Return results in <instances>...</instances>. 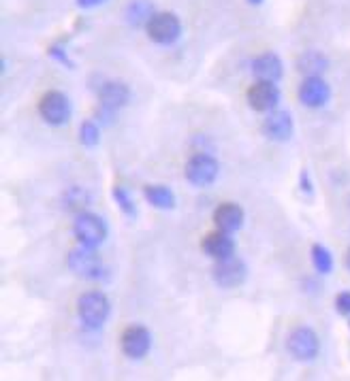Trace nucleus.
<instances>
[{"instance_id":"nucleus-10","label":"nucleus","mask_w":350,"mask_h":381,"mask_svg":"<svg viewBox=\"0 0 350 381\" xmlns=\"http://www.w3.org/2000/svg\"><path fill=\"white\" fill-rule=\"evenodd\" d=\"M248 105L256 113H271L280 105V88L273 81H256L248 90Z\"/></svg>"},{"instance_id":"nucleus-15","label":"nucleus","mask_w":350,"mask_h":381,"mask_svg":"<svg viewBox=\"0 0 350 381\" xmlns=\"http://www.w3.org/2000/svg\"><path fill=\"white\" fill-rule=\"evenodd\" d=\"M244 209L237 205V203H222L216 207L214 211V224L220 232H226V234H233L237 232L241 226H244Z\"/></svg>"},{"instance_id":"nucleus-26","label":"nucleus","mask_w":350,"mask_h":381,"mask_svg":"<svg viewBox=\"0 0 350 381\" xmlns=\"http://www.w3.org/2000/svg\"><path fill=\"white\" fill-rule=\"evenodd\" d=\"M107 0H77V7H82V9H94V7H101V5H105Z\"/></svg>"},{"instance_id":"nucleus-12","label":"nucleus","mask_w":350,"mask_h":381,"mask_svg":"<svg viewBox=\"0 0 350 381\" xmlns=\"http://www.w3.org/2000/svg\"><path fill=\"white\" fill-rule=\"evenodd\" d=\"M99 101H101L103 111L116 113L118 109H122V107L128 105V101H131V88H128L124 81L109 79V81L101 84V88H99Z\"/></svg>"},{"instance_id":"nucleus-5","label":"nucleus","mask_w":350,"mask_h":381,"mask_svg":"<svg viewBox=\"0 0 350 381\" xmlns=\"http://www.w3.org/2000/svg\"><path fill=\"white\" fill-rule=\"evenodd\" d=\"M39 115L45 124L60 128L71 120V101L60 90H50L39 101Z\"/></svg>"},{"instance_id":"nucleus-28","label":"nucleus","mask_w":350,"mask_h":381,"mask_svg":"<svg viewBox=\"0 0 350 381\" xmlns=\"http://www.w3.org/2000/svg\"><path fill=\"white\" fill-rule=\"evenodd\" d=\"M248 3H250V5H261L263 0H248Z\"/></svg>"},{"instance_id":"nucleus-1","label":"nucleus","mask_w":350,"mask_h":381,"mask_svg":"<svg viewBox=\"0 0 350 381\" xmlns=\"http://www.w3.org/2000/svg\"><path fill=\"white\" fill-rule=\"evenodd\" d=\"M109 313H111V302L103 292L90 290L77 298V317H80L82 326L88 330L103 328Z\"/></svg>"},{"instance_id":"nucleus-24","label":"nucleus","mask_w":350,"mask_h":381,"mask_svg":"<svg viewBox=\"0 0 350 381\" xmlns=\"http://www.w3.org/2000/svg\"><path fill=\"white\" fill-rule=\"evenodd\" d=\"M335 309L339 315L350 317V290H344L335 296Z\"/></svg>"},{"instance_id":"nucleus-17","label":"nucleus","mask_w":350,"mask_h":381,"mask_svg":"<svg viewBox=\"0 0 350 381\" xmlns=\"http://www.w3.org/2000/svg\"><path fill=\"white\" fill-rule=\"evenodd\" d=\"M327 69H329V58L318 50L303 52L297 60V71L303 77H322V73H327Z\"/></svg>"},{"instance_id":"nucleus-16","label":"nucleus","mask_w":350,"mask_h":381,"mask_svg":"<svg viewBox=\"0 0 350 381\" xmlns=\"http://www.w3.org/2000/svg\"><path fill=\"white\" fill-rule=\"evenodd\" d=\"M201 249H203V254H207L209 258H214L216 262H220V260H226V258H233V256H235V241H233L231 234L216 230V232H209V234L203 239Z\"/></svg>"},{"instance_id":"nucleus-27","label":"nucleus","mask_w":350,"mask_h":381,"mask_svg":"<svg viewBox=\"0 0 350 381\" xmlns=\"http://www.w3.org/2000/svg\"><path fill=\"white\" fill-rule=\"evenodd\" d=\"M344 262H346V268L350 271V247H348V251H346V258H344Z\"/></svg>"},{"instance_id":"nucleus-25","label":"nucleus","mask_w":350,"mask_h":381,"mask_svg":"<svg viewBox=\"0 0 350 381\" xmlns=\"http://www.w3.org/2000/svg\"><path fill=\"white\" fill-rule=\"evenodd\" d=\"M299 183H301V190H303L305 194H312V192H314V186H312V179H310V173H307V171H301Z\"/></svg>"},{"instance_id":"nucleus-21","label":"nucleus","mask_w":350,"mask_h":381,"mask_svg":"<svg viewBox=\"0 0 350 381\" xmlns=\"http://www.w3.org/2000/svg\"><path fill=\"white\" fill-rule=\"evenodd\" d=\"M65 203H67V207H69L71 211L84 213L86 207H88V203H90V196H88V192L82 190V188H71V190L65 194Z\"/></svg>"},{"instance_id":"nucleus-18","label":"nucleus","mask_w":350,"mask_h":381,"mask_svg":"<svg viewBox=\"0 0 350 381\" xmlns=\"http://www.w3.org/2000/svg\"><path fill=\"white\" fill-rule=\"evenodd\" d=\"M143 194H146V200H148L152 207L160 209V211H171V209H175V205H177L173 190L167 188V186H158V183H156V186H146Z\"/></svg>"},{"instance_id":"nucleus-2","label":"nucleus","mask_w":350,"mask_h":381,"mask_svg":"<svg viewBox=\"0 0 350 381\" xmlns=\"http://www.w3.org/2000/svg\"><path fill=\"white\" fill-rule=\"evenodd\" d=\"M73 234H75L80 247L99 249L107 239V224L97 213L84 211V213H77V217L73 222Z\"/></svg>"},{"instance_id":"nucleus-11","label":"nucleus","mask_w":350,"mask_h":381,"mask_svg":"<svg viewBox=\"0 0 350 381\" xmlns=\"http://www.w3.org/2000/svg\"><path fill=\"white\" fill-rule=\"evenodd\" d=\"M299 101L307 109H322L331 101V86L322 77H303L299 84Z\"/></svg>"},{"instance_id":"nucleus-6","label":"nucleus","mask_w":350,"mask_h":381,"mask_svg":"<svg viewBox=\"0 0 350 381\" xmlns=\"http://www.w3.org/2000/svg\"><path fill=\"white\" fill-rule=\"evenodd\" d=\"M184 175L195 188H207L218 179L220 162L212 154H205V152L195 154L192 158H188V162L184 166Z\"/></svg>"},{"instance_id":"nucleus-23","label":"nucleus","mask_w":350,"mask_h":381,"mask_svg":"<svg viewBox=\"0 0 350 381\" xmlns=\"http://www.w3.org/2000/svg\"><path fill=\"white\" fill-rule=\"evenodd\" d=\"M114 200L118 203V207H120L126 215H135V213H137V207H135L131 194H128L124 188H114Z\"/></svg>"},{"instance_id":"nucleus-4","label":"nucleus","mask_w":350,"mask_h":381,"mask_svg":"<svg viewBox=\"0 0 350 381\" xmlns=\"http://www.w3.org/2000/svg\"><path fill=\"white\" fill-rule=\"evenodd\" d=\"M288 353L299 362H312L320 353V339L310 326H297L286 339Z\"/></svg>"},{"instance_id":"nucleus-8","label":"nucleus","mask_w":350,"mask_h":381,"mask_svg":"<svg viewBox=\"0 0 350 381\" xmlns=\"http://www.w3.org/2000/svg\"><path fill=\"white\" fill-rule=\"evenodd\" d=\"M120 347L126 358L131 360H143L152 349V334L143 324H133L122 332Z\"/></svg>"},{"instance_id":"nucleus-9","label":"nucleus","mask_w":350,"mask_h":381,"mask_svg":"<svg viewBox=\"0 0 350 381\" xmlns=\"http://www.w3.org/2000/svg\"><path fill=\"white\" fill-rule=\"evenodd\" d=\"M212 277H214V283L218 288H224V290H231V288H237L246 281L248 277V266L241 258H226V260H220L214 264L212 268Z\"/></svg>"},{"instance_id":"nucleus-19","label":"nucleus","mask_w":350,"mask_h":381,"mask_svg":"<svg viewBox=\"0 0 350 381\" xmlns=\"http://www.w3.org/2000/svg\"><path fill=\"white\" fill-rule=\"evenodd\" d=\"M154 16V7L150 0H131L126 7V22L131 26H148Z\"/></svg>"},{"instance_id":"nucleus-14","label":"nucleus","mask_w":350,"mask_h":381,"mask_svg":"<svg viewBox=\"0 0 350 381\" xmlns=\"http://www.w3.org/2000/svg\"><path fill=\"white\" fill-rule=\"evenodd\" d=\"M252 75L258 81H273V84H278L282 79V75H284V64H282L278 54L265 52V54H258L252 60Z\"/></svg>"},{"instance_id":"nucleus-13","label":"nucleus","mask_w":350,"mask_h":381,"mask_svg":"<svg viewBox=\"0 0 350 381\" xmlns=\"http://www.w3.org/2000/svg\"><path fill=\"white\" fill-rule=\"evenodd\" d=\"M295 124H292V115L288 111L275 109L271 113H267L265 122H263V135L275 143H286L292 137Z\"/></svg>"},{"instance_id":"nucleus-22","label":"nucleus","mask_w":350,"mask_h":381,"mask_svg":"<svg viewBox=\"0 0 350 381\" xmlns=\"http://www.w3.org/2000/svg\"><path fill=\"white\" fill-rule=\"evenodd\" d=\"M80 141H82V145H86V147H97L99 141H101V128H99V124L92 122V120L84 122V124L80 126Z\"/></svg>"},{"instance_id":"nucleus-20","label":"nucleus","mask_w":350,"mask_h":381,"mask_svg":"<svg viewBox=\"0 0 350 381\" xmlns=\"http://www.w3.org/2000/svg\"><path fill=\"white\" fill-rule=\"evenodd\" d=\"M312 264H314V268H316V273L318 275H329L331 271H333V254L324 247V245H320V243H316L314 247H312Z\"/></svg>"},{"instance_id":"nucleus-7","label":"nucleus","mask_w":350,"mask_h":381,"mask_svg":"<svg viewBox=\"0 0 350 381\" xmlns=\"http://www.w3.org/2000/svg\"><path fill=\"white\" fill-rule=\"evenodd\" d=\"M67 264L71 268L73 275H77L80 279H101L105 275V264L103 260L94 254V249H86V247H77L71 249L67 256Z\"/></svg>"},{"instance_id":"nucleus-3","label":"nucleus","mask_w":350,"mask_h":381,"mask_svg":"<svg viewBox=\"0 0 350 381\" xmlns=\"http://www.w3.org/2000/svg\"><path fill=\"white\" fill-rule=\"evenodd\" d=\"M146 33L152 43L169 47L175 45L182 37V20L171 11H156L146 26Z\"/></svg>"}]
</instances>
